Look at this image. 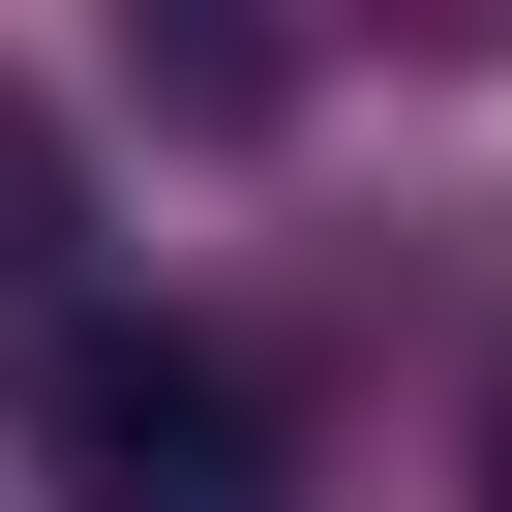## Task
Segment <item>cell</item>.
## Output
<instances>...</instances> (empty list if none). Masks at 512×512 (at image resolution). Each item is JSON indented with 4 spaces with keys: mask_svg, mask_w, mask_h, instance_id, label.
<instances>
[{
    "mask_svg": "<svg viewBox=\"0 0 512 512\" xmlns=\"http://www.w3.org/2000/svg\"><path fill=\"white\" fill-rule=\"evenodd\" d=\"M31 482L61 512H302L272 392H241L211 332H151V302H61L31 332Z\"/></svg>",
    "mask_w": 512,
    "mask_h": 512,
    "instance_id": "1",
    "label": "cell"
},
{
    "mask_svg": "<svg viewBox=\"0 0 512 512\" xmlns=\"http://www.w3.org/2000/svg\"><path fill=\"white\" fill-rule=\"evenodd\" d=\"M482 482H512V422H482Z\"/></svg>",
    "mask_w": 512,
    "mask_h": 512,
    "instance_id": "2",
    "label": "cell"
},
{
    "mask_svg": "<svg viewBox=\"0 0 512 512\" xmlns=\"http://www.w3.org/2000/svg\"><path fill=\"white\" fill-rule=\"evenodd\" d=\"M0 211H31V181H0Z\"/></svg>",
    "mask_w": 512,
    "mask_h": 512,
    "instance_id": "3",
    "label": "cell"
}]
</instances>
